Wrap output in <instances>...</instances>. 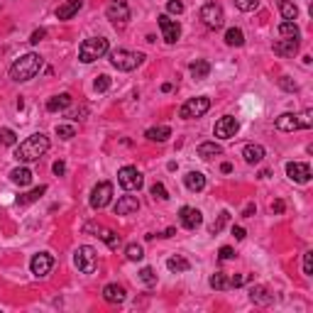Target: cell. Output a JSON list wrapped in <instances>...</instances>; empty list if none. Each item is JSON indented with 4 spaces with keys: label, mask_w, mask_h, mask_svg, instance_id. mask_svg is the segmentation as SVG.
<instances>
[{
    "label": "cell",
    "mask_w": 313,
    "mask_h": 313,
    "mask_svg": "<svg viewBox=\"0 0 313 313\" xmlns=\"http://www.w3.org/2000/svg\"><path fill=\"white\" fill-rule=\"evenodd\" d=\"M81 5H84V0H66V2H61L57 7V17L59 20H69V17H74L79 10H81Z\"/></svg>",
    "instance_id": "cell-22"
},
{
    "label": "cell",
    "mask_w": 313,
    "mask_h": 313,
    "mask_svg": "<svg viewBox=\"0 0 313 313\" xmlns=\"http://www.w3.org/2000/svg\"><path fill=\"white\" fill-rule=\"evenodd\" d=\"M242 157H245V162L247 164H259L262 159H264V147L262 144H245V149H242Z\"/></svg>",
    "instance_id": "cell-23"
},
{
    "label": "cell",
    "mask_w": 313,
    "mask_h": 313,
    "mask_svg": "<svg viewBox=\"0 0 313 313\" xmlns=\"http://www.w3.org/2000/svg\"><path fill=\"white\" fill-rule=\"evenodd\" d=\"M284 201H274V203H272V210H274V213H284Z\"/></svg>",
    "instance_id": "cell-54"
},
{
    "label": "cell",
    "mask_w": 313,
    "mask_h": 313,
    "mask_svg": "<svg viewBox=\"0 0 313 313\" xmlns=\"http://www.w3.org/2000/svg\"><path fill=\"white\" fill-rule=\"evenodd\" d=\"M279 12H282L284 20H296L299 17V7L291 0H279Z\"/></svg>",
    "instance_id": "cell-33"
},
{
    "label": "cell",
    "mask_w": 313,
    "mask_h": 313,
    "mask_svg": "<svg viewBox=\"0 0 313 313\" xmlns=\"http://www.w3.org/2000/svg\"><path fill=\"white\" fill-rule=\"evenodd\" d=\"M196 154H199L203 162H210V159H215V157L223 154V147L218 142H201L199 149H196Z\"/></svg>",
    "instance_id": "cell-20"
},
{
    "label": "cell",
    "mask_w": 313,
    "mask_h": 313,
    "mask_svg": "<svg viewBox=\"0 0 313 313\" xmlns=\"http://www.w3.org/2000/svg\"><path fill=\"white\" fill-rule=\"evenodd\" d=\"M218 257H220V259H232V257H235V250L228 247V245H223V247L218 250Z\"/></svg>",
    "instance_id": "cell-50"
},
{
    "label": "cell",
    "mask_w": 313,
    "mask_h": 313,
    "mask_svg": "<svg viewBox=\"0 0 313 313\" xmlns=\"http://www.w3.org/2000/svg\"><path fill=\"white\" fill-rule=\"evenodd\" d=\"M103 299L108 304H122L127 299V294H125V289L120 284H108V286H103Z\"/></svg>",
    "instance_id": "cell-21"
},
{
    "label": "cell",
    "mask_w": 313,
    "mask_h": 313,
    "mask_svg": "<svg viewBox=\"0 0 313 313\" xmlns=\"http://www.w3.org/2000/svg\"><path fill=\"white\" fill-rule=\"evenodd\" d=\"M174 232H176V230H174V228H167V230H164V235H162V237H171Z\"/></svg>",
    "instance_id": "cell-56"
},
{
    "label": "cell",
    "mask_w": 313,
    "mask_h": 313,
    "mask_svg": "<svg viewBox=\"0 0 313 313\" xmlns=\"http://www.w3.org/2000/svg\"><path fill=\"white\" fill-rule=\"evenodd\" d=\"M142 61H144L142 52H130V49H122V47L110 52V64L120 71H135Z\"/></svg>",
    "instance_id": "cell-4"
},
{
    "label": "cell",
    "mask_w": 313,
    "mask_h": 313,
    "mask_svg": "<svg viewBox=\"0 0 313 313\" xmlns=\"http://www.w3.org/2000/svg\"><path fill=\"white\" fill-rule=\"evenodd\" d=\"M52 267H54V257L49 255V252H39V255L32 257V262H29V269H32L34 277H47L52 272Z\"/></svg>",
    "instance_id": "cell-13"
},
{
    "label": "cell",
    "mask_w": 313,
    "mask_h": 313,
    "mask_svg": "<svg viewBox=\"0 0 313 313\" xmlns=\"http://www.w3.org/2000/svg\"><path fill=\"white\" fill-rule=\"evenodd\" d=\"M93 88H96L98 93H105V91L110 88V76H108V74H101V76L96 79V84H93Z\"/></svg>",
    "instance_id": "cell-42"
},
{
    "label": "cell",
    "mask_w": 313,
    "mask_h": 313,
    "mask_svg": "<svg viewBox=\"0 0 313 313\" xmlns=\"http://www.w3.org/2000/svg\"><path fill=\"white\" fill-rule=\"evenodd\" d=\"M157 20H159V29H162L164 42H167V44H176L179 37H181V25H179L176 20H171L169 15H159Z\"/></svg>",
    "instance_id": "cell-12"
},
{
    "label": "cell",
    "mask_w": 313,
    "mask_h": 313,
    "mask_svg": "<svg viewBox=\"0 0 313 313\" xmlns=\"http://www.w3.org/2000/svg\"><path fill=\"white\" fill-rule=\"evenodd\" d=\"M237 130H240V122H237V117L225 115V117H220V120L215 122V127H213V135H215L218 140H230V137H235V135H237Z\"/></svg>",
    "instance_id": "cell-11"
},
{
    "label": "cell",
    "mask_w": 313,
    "mask_h": 313,
    "mask_svg": "<svg viewBox=\"0 0 313 313\" xmlns=\"http://www.w3.org/2000/svg\"><path fill=\"white\" fill-rule=\"evenodd\" d=\"M250 301L257 304V306H269L274 301V294H269L267 286H252L250 289Z\"/></svg>",
    "instance_id": "cell-19"
},
{
    "label": "cell",
    "mask_w": 313,
    "mask_h": 313,
    "mask_svg": "<svg viewBox=\"0 0 313 313\" xmlns=\"http://www.w3.org/2000/svg\"><path fill=\"white\" fill-rule=\"evenodd\" d=\"M274 125H277V130H282V132H296V130H301L299 115H294V113L279 115V117L274 120Z\"/></svg>",
    "instance_id": "cell-17"
},
{
    "label": "cell",
    "mask_w": 313,
    "mask_h": 313,
    "mask_svg": "<svg viewBox=\"0 0 313 313\" xmlns=\"http://www.w3.org/2000/svg\"><path fill=\"white\" fill-rule=\"evenodd\" d=\"M208 74H210V64H208L206 59H196V61L191 64V76H194L196 81L208 79Z\"/></svg>",
    "instance_id": "cell-29"
},
{
    "label": "cell",
    "mask_w": 313,
    "mask_h": 313,
    "mask_svg": "<svg viewBox=\"0 0 313 313\" xmlns=\"http://www.w3.org/2000/svg\"><path fill=\"white\" fill-rule=\"evenodd\" d=\"M167 269L169 272H174V274H181V272H189L191 269V262L186 259V257H181V255H174L167 259Z\"/></svg>",
    "instance_id": "cell-27"
},
{
    "label": "cell",
    "mask_w": 313,
    "mask_h": 313,
    "mask_svg": "<svg viewBox=\"0 0 313 313\" xmlns=\"http://www.w3.org/2000/svg\"><path fill=\"white\" fill-rule=\"evenodd\" d=\"M44 191H47V186H37V189H32V191H27V194L17 196V206H27V203H34V201H39Z\"/></svg>",
    "instance_id": "cell-32"
},
{
    "label": "cell",
    "mask_w": 313,
    "mask_h": 313,
    "mask_svg": "<svg viewBox=\"0 0 313 313\" xmlns=\"http://www.w3.org/2000/svg\"><path fill=\"white\" fill-rule=\"evenodd\" d=\"M140 210V201L137 196H120L117 203H115V213L117 215H132Z\"/></svg>",
    "instance_id": "cell-16"
},
{
    "label": "cell",
    "mask_w": 313,
    "mask_h": 313,
    "mask_svg": "<svg viewBox=\"0 0 313 313\" xmlns=\"http://www.w3.org/2000/svg\"><path fill=\"white\" fill-rule=\"evenodd\" d=\"M101 240H103L110 250H117V245H120V235L113 232V230H103V228H101Z\"/></svg>",
    "instance_id": "cell-36"
},
{
    "label": "cell",
    "mask_w": 313,
    "mask_h": 313,
    "mask_svg": "<svg viewBox=\"0 0 313 313\" xmlns=\"http://www.w3.org/2000/svg\"><path fill=\"white\" fill-rule=\"evenodd\" d=\"M47 149H49V137L44 132H34L25 142H20V147L15 149V159L20 164H29V162H37L39 157H44Z\"/></svg>",
    "instance_id": "cell-1"
},
{
    "label": "cell",
    "mask_w": 313,
    "mask_h": 313,
    "mask_svg": "<svg viewBox=\"0 0 313 313\" xmlns=\"http://www.w3.org/2000/svg\"><path fill=\"white\" fill-rule=\"evenodd\" d=\"M208 284L213 286L215 291H225V289H230V284H228V277H225V272H215V274H210Z\"/></svg>",
    "instance_id": "cell-34"
},
{
    "label": "cell",
    "mask_w": 313,
    "mask_h": 313,
    "mask_svg": "<svg viewBox=\"0 0 313 313\" xmlns=\"http://www.w3.org/2000/svg\"><path fill=\"white\" fill-rule=\"evenodd\" d=\"M225 44L228 47H242L245 44V32L240 27H230L225 32Z\"/></svg>",
    "instance_id": "cell-31"
},
{
    "label": "cell",
    "mask_w": 313,
    "mask_h": 313,
    "mask_svg": "<svg viewBox=\"0 0 313 313\" xmlns=\"http://www.w3.org/2000/svg\"><path fill=\"white\" fill-rule=\"evenodd\" d=\"M299 122H301V130H311V127H313L311 110H304V113L299 115Z\"/></svg>",
    "instance_id": "cell-44"
},
{
    "label": "cell",
    "mask_w": 313,
    "mask_h": 313,
    "mask_svg": "<svg viewBox=\"0 0 313 313\" xmlns=\"http://www.w3.org/2000/svg\"><path fill=\"white\" fill-rule=\"evenodd\" d=\"M279 86H282L284 91H289V93H294V91H299V86L294 84V81H291L289 76H282V79H279Z\"/></svg>",
    "instance_id": "cell-47"
},
{
    "label": "cell",
    "mask_w": 313,
    "mask_h": 313,
    "mask_svg": "<svg viewBox=\"0 0 313 313\" xmlns=\"http://www.w3.org/2000/svg\"><path fill=\"white\" fill-rule=\"evenodd\" d=\"M149 194H152V199H159V201H167V199H169V191L164 189V184H162V181H157V184H152V189H149Z\"/></svg>",
    "instance_id": "cell-38"
},
{
    "label": "cell",
    "mask_w": 313,
    "mask_h": 313,
    "mask_svg": "<svg viewBox=\"0 0 313 313\" xmlns=\"http://www.w3.org/2000/svg\"><path fill=\"white\" fill-rule=\"evenodd\" d=\"M304 274H306V277L313 274V252H306V255H304Z\"/></svg>",
    "instance_id": "cell-46"
},
{
    "label": "cell",
    "mask_w": 313,
    "mask_h": 313,
    "mask_svg": "<svg viewBox=\"0 0 313 313\" xmlns=\"http://www.w3.org/2000/svg\"><path fill=\"white\" fill-rule=\"evenodd\" d=\"M184 184H186V189L189 191H203L206 189V176L201 174V171H189L186 176H184Z\"/></svg>",
    "instance_id": "cell-24"
},
{
    "label": "cell",
    "mask_w": 313,
    "mask_h": 313,
    "mask_svg": "<svg viewBox=\"0 0 313 313\" xmlns=\"http://www.w3.org/2000/svg\"><path fill=\"white\" fill-rule=\"evenodd\" d=\"M245 282H250V277H245V274H237V277H232V279H228V284L232 286V289H237V286H242Z\"/></svg>",
    "instance_id": "cell-49"
},
{
    "label": "cell",
    "mask_w": 313,
    "mask_h": 313,
    "mask_svg": "<svg viewBox=\"0 0 313 313\" xmlns=\"http://www.w3.org/2000/svg\"><path fill=\"white\" fill-rule=\"evenodd\" d=\"M125 257H127L130 262H140V259H144L142 245H137V242H130V245L125 247Z\"/></svg>",
    "instance_id": "cell-35"
},
{
    "label": "cell",
    "mask_w": 313,
    "mask_h": 313,
    "mask_svg": "<svg viewBox=\"0 0 313 313\" xmlns=\"http://www.w3.org/2000/svg\"><path fill=\"white\" fill-rule=\"evenodd\" d=\"M286 176L296 184H309L311 181V167L304 162H289L286 164Z\"/></svg>",
    "instance_id": "cell-14"
},
{
    "label": "cell",
    "mask_w": 313,
    "mask_h": 313,
    "mask_svg": "<svg viewBox=\"0 0 313 313\" xmlns=\"http://www.w3.org/2000/svg\"><path fill=\"white\" fill-rule=\"evenodd\" d=\"M117 181H120V186L125 191H140L144 184L142 174L137 171V167H122V169L117 171Z\"/></svg>",
    "instance_id": "cell-9"
},
{
    "label": "cell",
    "mask_w": 313,
    "mask_h": 313,
    "mask_svg": "<svg viewBox=\"0 0 313 313\" xmlns=\"http://www.w3.org/2000/svg\"><path fill=\"white\" fill-rule=\"evenodd\" d=\"M279 34H282L284 39H301V29H299V25H296L294 20H284V22L279 25Z\"/></svg>",
    "instance_id": "cell-30"
},
{
    "label": "cell",
    "mask_w": 313,
    "mask_h": 313,
    "mask_svg": "<svg viewBox=\"0 0 313 313\" xmlns=\"http://www.w3.org/2000/svg\"><path fill=\"white\" fill-rule=\"evenodd\" d=\"M69 105H71V96H69V93H59V96H54V98H49V101H47V110H49V113L66 110Z\"/></svg>",
    "instance_id": "cell-25"
},
{
    "label": "cell",
    "mask_w": 313,
    "mask_h": 313,
    "mask_svg": "<svg viewBox=\"0 0 313 313\" xmlns=\"http://www.w3.org/2000/svg\"><path fill=\"white\" fill-rule=\"evenodd\" d=\"M57 135L61 140H71V137H76V127L74 125H57Z\"/></svg>",
    "instance_id": "cell-41"
},
{
    "label": "cell",
    "mask_w": 313,
    "mask_h": 313,
    "mask_svg": "<svg viewBox=\"0 0 313 313\" xmlns=\"http://www.w3.org/2000/svg\"><path fill=\"white\" fill-rule=\"evenodd\" d=\"M208 110H210V98L199 96V98H189V101L181 105L179 115H181L184 120H194V117H203Z\"/></svg>",
    "instance_id": "cell-5"
},
{
    "label": "cell",
    "mask_w": 313,
    "mask_h": 313,
    "mask_svg": "<svg viewBox=\"0 0 313 313\" xmlns=\"http://www.w3.org/2000/svg\"><path fill=\"white\" fill-rule=\"evenodd\" d=\"M228 220H230V213H228V210H223V213L218 215V220L210 225V235H218L220 230L225 228V223H228Z\"/></svg>",
    "instance_id": "cell-40"
},
{
    "label": "cell",
    "mask_w": 313,
    "mask_h": 313,
    "mask_svg": "<svg viewBox=\"0 0 313 313\" xmlns=\"http://www.w3.org/2000/svg\"><path fill=\"white\" fill-rule=\"evenodd\" d=\"M257 5H259V0H235V7L242 12H252L257 10Z\"/></svg>",
    "instance_id": "cell-43"
},
{
    "label": "cell",
    "mask_w": 313,
    "mask_h": 313,
    "mask_svg": "<svg viewBox=\"0 0 313 313\" xmlns=\"http://www.w3.org/2000/svg\"><path fill=\"white\" fill-rule=\"evenodd\" d=\"M179 218H181V225L186 230H196L203 223V213H201L199 208H191V206H184L179 210Z\"/></svg>",
    "instance_id": "cell-15"
},
{
    "label": "cell",
    "mask_w": 313,
    "mask_h": 313,
    "mask_svg": "<svg viewBox=\"0 0 313 313\" xmlns=\"http://www.w3.org/2000/svg\"><path fill=\"white\" fill-rule=\"evenodd\" d=\"M108 54V39L105 37H91L84 39L79 47V61L81 64H93L96 59L105 57Z\"/></svg>",
    "instance_id": "cell-3"
},
{
    "label": "cell",
    "mask_w": 313,
    "mask_h": 313,
    "mask_svg": "<svg viewBox=\"0 0 313 313\" xmlns=\"http://www.w3.org/2000/svg\"><path fill=\"white\" fill-rule=\"evenodd\" d=\"M52 171H54V174H57V176H61V174H64V171H66V164H64V162H61V159H59V162H54V167H52Z\"/></svg>",
    "instance_id": "cell-51"
},
{
    "label": "cell",
    "mask_w": 313,
    "mask_h": 313,
    "mask_svg": "<svg viewBox=\"0 0 313 313\" xmlns=\"http://www.w3.org/2000/svg\"><path fill=\"white\" fill-rule=\"evenodd\" d=\"M220 171H223V174H230V171H232V164H230V162H223V164H220Z\"/></svg>",
    "instance_id": "cell-55"
},
{
    "label": "cell",
    "mask_w": 313,
    "mask_h": 313,
    "mask_svg": "<svg viewBox=\"0 0 313 313\" xmlns=\"http://www.w3.org/2000/svg\"><path fill=\"white\" fill-rule=\"evenodd\" d=\"M44 37H47V29H44V27H39V29H34V32H32L29 42H32V44H39V42H42Z\"/></svg>",
    "instance_id": "cell-48"
},
{
    "label": "cell",
    "mask_w": 313,
    "mask_h": 313,
    "mask_svg": "<svg viewBox=\"0 0 313 313\" xmlns=\"http://www.w3.org/2000/svg\"><path fill=\"white\" fill-rule=\"evenodd\" d=\"M299 47H301V39H279V42H274L272 49L279 57H294L299 52Z\"/></svg>",
    "instance_id": "cell-18"
},
{
    "label": "cell",
    "mask_w": 313,
    "mask_h": 313,
    "mask_svg": "<svg viewBox=\"0 0 313 313\" xmlns=\"http://www.w3.org/2000/svg\"><path fill=\"white\" fill-rule=\"evenodd\" d=\"M110 199H113V184L110 181H101L93 191H91V208L93 210H101V208H105L108 203H110Z\"/></svg>",
    "instance_id": "cell-10"
},
{
    "label": "cell",
    "mask_w": 313,
    "mask_h": 313,
    "mask_svg": "<svg viewBox=\"0 0 313 313\" xmlns=\"http://www.w3.org/2000/svg\"><path fill=\"white\" fill-rule=\"evenodd\" d=\"M252 213H257V206L255 203H247L245 210H242V215H245V218H252Z\"/></svg>",
    "instance_id": "cell-52"
},
{
    "label": "cell",
    "mask_w": 313,
    "mask_h": 313,
    "mask_svg": "<svg viewBox=\"0 0 313 313\" xmlns=\"http://www.w3.org/2000/svg\"><path fill=\"white\" fill-rule=\"evenodd\" d=\"M167 10H169L171 15H181V12H184V2H181V0H169V2H167Z\"/></svg>",
    "instance_id": "cell-45"
},
{
    "label": "cell",
    "mask_w": 313,
    "mask_h": 313,
    "mask_svg": "<svg viewBox=\"0 0 313 313\" xmlns=\"http://www.w3.org/2000/svg\"><path fill=\"white\" fill-rule=\"evenodd\" d=\"M171 88H174V86H171V84H162V91H164V93H169Z\"/></svg>",
    "instance_id": "cell-57"
},
{
    "label": "cell",
    "mask_w": 313,
    "mask_h": 313,
    "mask_svg": "<svg viewBox=\"0 0 313 313\" xmlns=\"http://www.w3.org/2000/svg\"><path fill=\"white\" fill-rule=\"evenodd\" d=\"M10 181L17 184V186H29L32 184V171L27 167H17V169L10 171Z\"/></svg>",
    "instance_id": "cell-28"
},
{
    "label": "cell",
    "mask_w": 313,
    "mask_h": 313,
    "mask_svg": "<svg viewBox=\"0 0 313 313\" xmlns=\"http://www.w3.org/2000/svg\"><path fill=\"white\" fill-rule=\"evenodd\" d=\"M0 144H7V147L17 144V135H15L10 127H2V130H0Z\"/></svg>",
    "instance_id": "cell-39"
},
{
    "label": "cell",
    "mask_w": 313,
    "mask_h": 313,
    "mask_svg": "<svg viewBox=\"0 0 313 313\" xmlns=\"http://www.w3.org/2000/svg\"><path fill=\"white\" fill-rule=\"evenodd\" d=\"M74 264L81 274H93L96 272V250L91 245H81L74 252Z\"/></svg>",
    "instance_id": "cell-7"
},
{
    "label": "cell",
    "mask_w": 313,
    "mask_h": 313,
    "mask_svg": "<svg viewBox=\"0 0 313 313\" xmlns=\"http://www.w3.org/2000/svg\"><path fill=\"white\" fill-rule=\"evenodd\" d=\"M105 17L113 22L115 27L127 25V20H130V5L125 0H110L108 7H105Z\"/></svg>",
    "instance_id": "cell-8"
},
{
    "label": "cell",
    "mask_w": 313,
    "mask_h": 313,
    "mask_svg": "<svg viewBox=\"0 0 313 313\" xmlns=\"http://www.w3.org/2000/svg\"><path fill=\"white\" fill-rule=\"evenodd\" d=\"M201 20L208 29H220L223 22H225V12H223V7L218 2H206L201 7Z\"/></svg>",
    "instance_id": "cell-6"
},
{
    "label": "cell",
    "mask_w": 313,
    "mask_h": 313,
    "mask_svg": "<svg viewBox=\"0 0 313 313\" xmlns=\"http://www.w3.org/2000/svg\"><path fill=\"white\" fill-rule=\"evenodd\" d=\"M232 235H235V240H245V235H247V232H245V228L235 225V228H232Z\"/></svg>",
    "instance_id": "cell-53"
},
{
    "label": "cell",
    "mask_w": 313,
    "mask_h": 313,
    "mask_svg": "<svg viewBox=\"0 0 313 313\" xmlns=\"http://www.w3.org/2000/svg\"><path fill=\"white\" fill-rule=\"evenodd\" d=\"M140 282H142L144 286H154V284H157V274H154V269H152V267H142V269H140Z\"/></svg>",
    "instance_id": "cell-37"
},
{
    "label": "cell",
    "mask_w": 313,
    "mask_h": 313,
    "mask_svg": "<svg viewBox=\"0 0 313 313\" xmlns=\"http://www.w3.org/2000/svg\"><path fill=\"white\" fill-rule=\"evenodd\" d=\"M42 57L39 54H34V52H29V54H22L20 59H15L12 61V66H10V79L12 81H17V84H25L29 79H34L39 71H42Z\"/></svg>",
    "instance_id": "cell-2"
},
{
    "label": "cell",
    "mask_w": 313,
    "mask_h": 313,
    "mask_svg": "<svg viewBox=\"0 0 313 313\" xmlns=\"http://www.w3.org/2000/svg\"><path fill=\"white\" fill-rule=\"evenodd\" d=\"M144 137L149 140V142H167L171 137V130L167 125H159V127H149L147 132H144Z\"/></svg>",
    "instance_id": "cell-26"
}]
</instances>
